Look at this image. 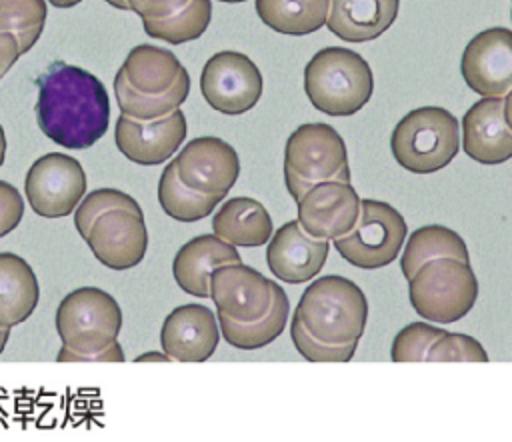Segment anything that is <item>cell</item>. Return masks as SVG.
<instances>
[{
	"mask_svg": "<svg viewBox=\"0 0 512 442\" xmlns=\"http://www.w3.org/2000/svg\"><path fill=\"white\" fill-rule=\"evenodd\" d=\"M426 360L428 362H488V354L476 338L468 334L444 332L428 348Z\"/></svg>",
	"mask_w": 512,
	"mask_h": 442,
	"instance_id": "obj_33",
	"label": "cell"
},
{
	"mask_svg": "<svg viewBox=\"0 0 512 442\" xmlns=\"http://www.w3.org/2000/svg\"><path fill=\"white\" fill-rule=\"evenodd\" d=\"M446 330L432 326L428 322H410L404 326L392 340L390 358L394 362H422L426 360V352L436 338H440Z\"/></svg>",
	"mask_w": 512,
	"mask_h": 442,
	"instance_id": "obj_31",
	"label": "cell"
},
{
	"mask_svg": "<svg viewBox=\"0 0 512 442\" xmlns=\"http://www.w3.org/2000/svg\"><path fill=\"white\" fill-rule=\"evenodd\" d=\"M34 112L44 136L70 150L94 146L110 124V100L100 78L62 60L38 78Z\"/></svg>",
	"mask_w": 512,
	"mask_h": 442,
	"instance_id": "obj_1",
	"label": "cell"
},
{
	"mask_svg": "<svg viewBox=\"0 0 512 442\" xmlns=\"http://www.w3.org/2000/svg\"><path fill=\"white\" fill-rule=\"evenodd\" d=\"M258 18L278 34L306 36L326 22L328 0H256Z\"/></svg>",
	"mask_w": 512,
	"mask_h": 442,
	"instance_id": "obj_26",
	"label": "cell"
},
{
	"mask_svg": "<svg viewBox=\"0 0 512 442\" xmlns=\"http://www.w3.org/2000/svg\"><path fill=\"white\" fill-rule=\"evenodd\" d=\"M178 178L192 190L224 200L240 176L236 150L218 136H198L172 160Z\"/></svg>",
	"mask_w": 512,
	"mask_h": 442,
	"instance_id": "obj_14",
	"label": "cell"
},
{
	"mask_svg": "<svg viewBox=\"0 0 512 442\" xmlns=\"http://www.w3.org/2000/svg\"><path fill=\"white\" fill-rule=\"evenodd\" d=\"M218 2H226V4H240V2H246V0H218Z\"/></svg>",
	"mask_w": 512,
	"mask_h": 442,
	"instance_id": "obj_43",
	"label": "cell"
},
{
	"mask_svg": "<svg viewBox=\"0 0 512 442\" xmlns=\"http://www.w3.org/2000/svg\"><path fill=\"white\" fill-rule=\"evenodd\" d=\"M24 216V200L20 196V192L0 180V238L10 234L22 220Z\"/></svg>",
	"mask_w": 512,
	"mask_h": 442,
	"instance_id": "obj_35",
	"label": "cell"
},
{
	"mask_svg": "<svg viewBox=\"0 0 512 442\" xmlns=\"http://www.w3.org/2000/svg\"><path fill=\"white\" fill-rule=\"evenodd\" d=\"M358 210L360 196L350 182H320L298 200V224L312 238L334 240L350 232Z\"/></svg>",
	"mask_w": 512,
	"mask_h": 442,
	"instance_id": "obj_18",
	"label": "cell"
},
{
	"mask_svg": "<svg viewBox=\"0 0 512 442\" xmlns=\"http://www.w3.org/2000/svg\"><path fill=\"white\" fill-rule=\"evenodd\" d=\"M328 258V242L312 238L302 230L298 220L282 224L268 240L266 262L270 272L288 284L312 280L324 268Z\"/></svg>",
	"mask_w": 512,
	"mask_h": 442,
	"instance_id": "obj_20",
	"label": "cell"
},
{
	"mask_svg": "<svg viewBox=\"0 0 512 442\" xmlns=\"http://www.w3.org/2000/svg\"><path fill=\"white\" fill-rule=\"evenodd\" d=\"M220 196L204 194L188 188L176 174L174 164L170 162L158 182V202L162 210L178 222H198L212 214L220 204Z\"/></svg>",
	"mask_w": 512,
	"mask_h": 442,
	"instance_id": "obj_27",
	"label": "cell"
},
{
	"mask_svg": "<svg viewBox=\"0 0 512 442\" xmlns=\"http://www.w3.org/2000/svg\"><path fill=\"white\" fill-rule=\"evenodd\" d=\"M84 240L96 260L106 268L128 270L138 266L148 248L142 208H110L98 214Z\"/></svg>",
	"mask_w": 512,
	"mask_h": 442,
	"instance_id": "obj_13",
	"label": "cell"
},
{
	"mask_svg": "<svg viewBox=\"0 0 512 442\" xmlns=\"http://www.w3.org/2000/svg\"><path fill=\"white\" fill-rule=\"evenodd\" d=\"M8 338H10V330L8 328H0V354L4 352V348L8 344Z\"/></svg>",
	"mask_w": 512,
	"mask_h": 442,
	"instance_id": "obj_41",
	"label": "cell"
},
{
	"mask_svg": "<svg viewBox=\"0 0 512 442\" xmlns=\"http://www.w3.org/2000/svg\"><path fill=\"white\" fill-rule=\"evenodd\" d=\"M6 148H8V142H6V134H4V128L0 126V166L4 164V158H6Z\"/></svg>",
	"mask_w": 512,
	"mask_h": 442,
	"instance_id": "obj_39",
	"label": "cell"
},
{
	"mask_svg": "<svg viewBox=\"0 0 512 442\" xmlns=\"http://www.w3.org/2000/svg\"><path fill=\"white\" fill-rule=\"evenodd\" d=\"M290 336L298 354L310 362H348L356 352V346H330L312 338L296 320L290 322Z\"/></svg>",
	"mask_w": 512,
	"mask_h": 442,
	"instance_id": "obj_34",
	"label": "cell"
},
{
	"mask_svg": "<svg viewBox=\"0 0 512 442\" xmlns=\"http://www.w3.org/2000/svg\"><path fill=\"white\" fill-rule=\"evenodd\" d=\"M104 2H108L110 6H114V8H118V10H128L126 0H104Z\"/></svg>",
	"mask_w": 512,
	"mask_h": 442,
	"instance_id": "obj_42",
	"label": "cell"
},
{
	"mask_svg": "<svg viewBox=\"0 0 512 442\" xmlns=\"http://www.w3.org/2000/svg\"><path fill=\"white\" fill-rule=\"evenodd\" d=\"M408 296L420 318L450 324L464 318L476 304L478 280L468 262L436 258L408 278Z\"/></svg>",
	"mask_w": 512,
	"mask_h": 442,
	"instance_id": "obj_8",
	"label": "cell"
},
{
	"mask_svg": "<svg viewBox=\"0 0 512 442\" xmlns=\"http://www.w3.org/2000/svg\"><path fill=\"white\" fill-rule=\"evenodd\" d=\"M290 302L288 296L280 298L262 318L252 322H230L226 318H218V326L222 338L240 350H256L274 342L288 324Z\"/></svg>",
	"mask_w": 512,
	"mask_h": 442,
	"instance_id": "obj_28",
	"label": "cell"
},
{
	"mask_svg": "<svg viewBox=\"0 0 512 442\" xmlns=\"http://www.w3.org/2000/svg\"><path fill=\"white\" fill-rule=\"evenodd\" d=\"M24 192L30 208L38 216H68L86 194L84 168L76 158L68 154H44L28 168Z\"/></svg>",
	"mask_w": 512,
	"mask_h": 442,
	"instance_id": "obj_12",
	"label": "cell"
},
{
	"mask_svg": "<svg viewBox=\"0 0 512 442\" xmlns=\"http://www.w3.org/2000/svg\"><path fill=\"white\" fill-rule=\"evenodd\" d=\"M286 292L242 262L222 264L210 272V298L218 318L230 322H252L262 318Z\"/></svg>",
	"mask_w": 512,
	"mask_h": 442,
	"instance_id": "obj_10",
	"label": "cell"
},
{
	"mask_svg": "<svg viewBox=\"0 0 512 442\" xmlns=\"http://www.w3.org/2000/svg\"><path fill=\"white\" fill-rule=\"evenodd\" d=\"M460 72L470 90L482 98L510 94L512 88V32L488 28L464 48Z\"/></svg>",
	"mask_w": 512,
	"mask_h": 442,
	"instance_id": "obj_15",
	"label": "cell"
},
{
	"mask_svg": "<svg viewBox=\"0 0 512 442\" xmlns=\"http://www.w3.org/2000/svg\"><path fill=\"white\" fill-rule=\"evenodd\" d=\"M146 360H156V362H168L170 358L166 354H160V352H146L142 356L136 358V362H146Z\"/></svg>",
	"mask_w": 512,
	"mask_h": 442,
	"instance_id": "obj_38",
	"label": "cell"
},
{
	"mask_svg": "<svg viewBox=\"0 0 512 442\" xmlns=\"http://www.w3.org/2000/svg\"><path fill=\"white\" fill-rule=\"evenodd\" d=\"M370 64L354 50L326 46L304 68V92L310 104L328 116H352L372 98Z\"/></svg>",
	"mask_w": 512,
	"mask_h": 442,
	"instance_id": "obj_5",
	"label": "cell"
},
{
	"mask_svg": "<svg viewBox=\"0 0 512 442\" xmlns=\"http://www.w3.org/2000/svg\"><path fill=\"white\" fill-rule=\"evenodd\" d=\"M404 252L400 256V270L404 278H412L414 272L436 258H454L460 262H468V248L464 238L440 224H428L410 234L404 240Z\"/></svg>",
	"mask_w": 512,
	"mask_h": 442,
	"instance_id": "obj_25",
	"label": "cell"
},
{
	"mask_svg": "<svg viewBox=\"0 0 512 442\" xmlns=\"http://www.w3.org/2000/svg\"><path fill=\"white\" fill-rule=\"evenodd\" d=\"M292 320L324 344L358 346L368 322V300L352 280L320 276L300 296Z\"/></svg>",
	"mask_w": 512,
	"mask_h": 442,
	"instance_id": "obj_4",
	"label": "cell"
},
{
	"mask_svg": "<svg viewBox=\"0 0 512 442\" xmlns=\"http://www.w3.org/2000/svg\"><path fill=\"white\" fill-rule=\"evenodd\" d=\"M52 6H56V8H72V6H76V4H80L82 0H48Z\"/></svg>",
	"mask_w": 512,
	"mask_h": 442,
	"instance_id": "obj_40",
	"label": "cell"
},
{
	"mask_svg": "<svg viewBox=\"0 0 512 442\" xmlns=\"http://www.w3.org/2000/svg\"><path fill=\"white\" fill-rule=\"evenodd\" d=\"M214 236L232 246H262L272 236V218L254 198L226 200L212 218Z\"/></svg>",
	"mask_w": 512,
	"mask_h": 442,
	"instance_id": "obj_24",
	"label": "cell"
},
{
	"mask_svg": "<svg viewBox=\"0 0 512 442\" xmlns=\"http://www.w3.org/2000/svg\"><path fill=\"white\" fill-rule=\"evenodd\" d=\"M394 160L414 174H432L448 166L460 150L458 120L440 106L410 110L392 130Z\"/></svg>",
	"mask_w": 512,
	"mask_h": 442,
	"instance_id": "obj_6",
	"label": "cell"
},
{
	"mask_svg": "<svg viewBox=\"0 0 512 442\" xmlns=\"http://www.w3.org/2000/svg\"><path fill=\"white\" fill-rule=\"evenodd\" d=\"M200 90L210 108L226 116H238L258 104L262 74L246 54L222 50L206 60Z\"/></svg>",
	"mask_w": 512,
	"mask_h": 442,
	"instance_id": "obj_11",
	"label": "cell"
},
{
	"mask_svg": "<svg viewBox=\"0 0 512 442\" xmlns=\"http://www.w3.org/2000/svg\"><path fill=\"white\" fill-rule=\"evenodd\" d=\"M400 0H328L326 26L346 42H368L398 18Z\"/></svg>",
	"mask_w": 512,
	"mask_h": 442,
	"instance_id": "obj_22",
	"label": "cell"
},
{
	"mask_svg": "<svg viewBox=\"0 0 512 442\" xmlns=\"http://www.w3.org/2000/svg\"><path fill=\"white\" fill-rule=\"evenodd\" d=\"M350 182L348 152L342 136L322 122L298 126L284 146V182L298 202L320 182Z\"/></svg>",
	"mask_w": 512,
	"mask_h": 442,
	"instance_id": "obj_7",
	"label": "cell"
},
{
	"mask_svg": "<svg viewBox=\"0 0 512 442\" xmlns=\"http://www.w3.org/2000/svg\"><path fill=\"white\" fill-rule=\"evenodd\" d=\"M408 226L402 214L382 200H360L354 226L340 238H334L338 254L356 268L376 270L388 266L400 256Z\"/></svg>",
	"mask_w": 512,
	"mask_h": 442,
	"instance_id": "obj_9",
	"label": "cell"
},
{
	"mask_svg": "<svg viewBox=\"0 0 512 442\" xmlns=\"http://www.w3.org/2000/svg\"><path fill=\"white\" fill-rule=\"evenodd\" d=\"M140 204L128 196L122 190L116 188H98L86 196H82V200L78 202V206L74 208V226L78 230V234L84 238L92 220L110 210V208H138Z\"/></svg>",
	"mask_w": 512,
	"mask_h": 442,
	"instance_id": "obj_32",
	"label": "cell"
},
{
	"mask_svg": "<svg viewBox=\"0 0 512 442\" xmlns=\"http://www.w3.org/2000/svg\"><path fill=\"white\" fill-rule=\"evenodd\" d=\"M184 138L186 116L180 108L154 120H136L120 114L114 130L118 150L130 162L142 166L166 162L182 146Z\"/></svg>",
	"mask_w": 512,
	"mask_h": 442,
	"instance_id": "obj_16",
	"label": "cell"
},
{
	"mask_svg": "<svg viewBox=\"0 0 512 442\" xmlns=\"http://www.w3.org/2000/svg\"><path fill=\"white\" fill-rule=\"evenodd\" d=\"M188 0H126L128 10L144 18H164L180 10Z\"/></svg>",
	"mask_w": 512,
	"mask_h": 442,
	"instance_id": "obj_36",
	"label": "cell"
},
{
	"mask_svg": "<svg viewBox=\"0 0 512 442\" xmlns=\"http://www.w3.org/2000/svg\"><path fill=\"white\" fill-rule=\"evenodd\" d=\"M18 58H20L18 40L8 32H0V78L8 74V70L16 64Z\"/></svg>",
	"mask_w": 512,
	"mask_h": 442,
	"instance_id": "obj_37",
	"label": "cell"
},
{
	"mask_svg": "<svg viewBox=\"0 0 512 442\" xmlns=\"http://www.w3.org/2000/svg\"><path fill=\"white\" fill-rule=\"evenodd\" d=\"M212 2L210 0H188L180 10L164 18H144V32L152 38L168 44H184L200 38L210 24Z\"/></svg>",
	"mask_w": 512,
	"mask_h": 442,
	"instance_id": "obj_29",
	"label": "cell"
},
{
	"mask_svg": "<svg viewBox=\"0 0 512 442\" xmlns=\"http://www.w3.org/2000/svg\"><path fill=\"white\" fill-rule=\"evenodd\" d=\"M190 92V76L182 62L160 46H134L114 76V94L124 116L136 120L162 118L180 108Z\"/></svg>",
	"mask_w": 512,
	"mask_h": 442,
	"instance_id": "obj_2",
	"label": "cell"
},
{
	"mask_svg": "<svg viewBox=\"0 0 512 442\" xmlns=\"http://www.w3.org/2000/svg\"><path fill=\"white\" fill-rule=\"evenodd\" d=\"M234 262H242L236 246L220 240L214 234H202L180 246L172 262V276L186 294L208 298L210 272L222 264Z\"/></svg>",
	"mask_w": 512,
	"mask_h": 442,
	"instance_id": "obj_21",
	"label": "cell"
},
{
	"mask_svg": "<svg viewBox=\"0 0 512 442\" xmlns=\"http://www.w3.org/2000/svg\"><path fill=\"white\" fill-rule=\"evenodd\" d=\"M40 300V286L30 264L12 252H0V328L30 318Z\"/></svg>",
	"mask_w": 512,
	"mask_h": 442,
	"instance_id": "obj_23",
	"label": "cell"
},
{
	"mask_svg": "<svg viewBox=\"0 0 512 442\" xmlns=\"http://www.w3.org/2000/svg\"><path fill=\"white\" fill-rule=\"evenodd\" d=\"M46 14V0H0V32H8L18 40L22 56L38 42Z\"/></svg>",
	"mask_w": 512,
	"mask_h": 442,
	"instance_id": "obj_30",
	"label": "cell"
},
{
	"mask_svg": "<svg viewBox=\"0 0 512 442\" xmlns=\"http://www.w3.org/2000/svg\"><path fill=\"white\" fill-rule=\"evenodd\" d=\"M510 94L480 98L462 118V148L480 164H502L512 158V130L508 124Z\"/></svg>",
	"mask_w": 512,
	"mask_h": 442,
	"instance_id": "obj_17",
	"label": "cell"
},
{
	"mask_svg": "<svg viewBox=\"0 0 512 442\" xmlns=\"http://www.w3.org/2000/svg\"><path fill=\"white\" fill-rule=\"evenodd\" d=\"M220 340L218 320L208 306L182 304L176 306L162 322L160 346L170 360L204 362Z\"/></svg>",
	"mask_w": 512,
	"mask_h": 442,
	"instance_id": "obj_19",
	"label": "cell"
},
{
	"mask_svg": "<svg viewBox=\"0 0 512 442\" xmlns=\"http://www.w3.org/2000/svg\"><path fill=\"white\" fill-rule=\"evenodd\" d=\"M62 348L58 362H124L118 332L122 310L104 290L76 288L62 298L54 316Z\"/></svg>",
	"mask_w": 512,
	"mask_h": 442,
	"instance_id": "obj_3",
	"label": "cell"
}]
</instances>
